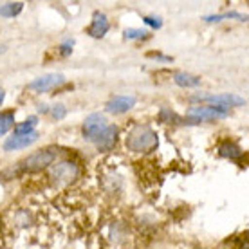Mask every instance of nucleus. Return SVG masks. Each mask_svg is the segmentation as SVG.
<instances>
[{
    "label": "nucleus",
    "instance_id": "13",
    "mask_svg": "<svg viewBox=\"0 0 249 249\" xmlns=\"http://www.w3.org/2000/svg\"><path fill=\"white\" fill-rule=\"evenodd\" d=\"M218 154L222 157H230V159H237V157L242 156V150L238 148L235 143H230V141H226L218 146Z\"/></svg>",
    "mask_w": 249,
    "mask_h": 249
},
{
    "label": "nucleus",
    "instance_id": "22",
    "mask_svg": "<svg viewBox=\"0 0 249 249\" xmlns=\"http://www.w3.org/2000/svg\"><path fill=\"white\" fill-rule=\"evenodd\" d=\"M4 96H6V94H4V90L0 89V105H2V101H4Z\"/></svg>",
    "mask_w": 249,
    "mask_h": 249
},
{
    "label": "nucleus",
    "instance_id": "4",
    "mask_svg": "<svg viewBox=\"0 0 249 249\" xmlns=\"http://www.w3.org/2000/svg\"><path fill=\"white\" fill-rule=\"evenodd\" d=\"M56 159V150L53 148H47V150H42V152H36V154H33L22 162V168L27 170V172H36V170H42L45 166H49L51 162Z\"/></svg>",
    "mask_w": 249,
    "mask_h": 249
},
{
    "label": "nucleus",
    "instance_id": "12",
    "mask_svg": "<svg viewBox=\"0 0 249 249\" xmlns=\"http://www.w3.org/2000/svg\"><path fill=\"white\" fill-rule=\"evenodd\" d=\"M174 81L179 85V87H184V89H192V87H197L200 83V78L199 76H193V74H188V72H175L174 74Z\"/></svg>",
    "mask_w": 249,
    "mask_h": 249
},
{
    "label": "nucleus",
    "instance_id": "1",
    "mask_svg": "<svg viewBox=\"0 0 249 249\" xmlns=\"http://www.w3.org/2000/svg\"><path fill=\"white\" fill-rule=\"evenodd\" d=\"M159 139L157 134L148 124H136L126 136V146L132 152H152L157 148Z\"/></svg>",
    "mask_w": 249,
    "mask_h": 249
},
{
    "label": "nucleus",
    "instance_id": "18",
    "mask_svg": "<svg viewBox=\"0 0 249 249\" xmlns=\"http://www.w3.org/2000/svg\"><path fill=\"white\" fill-rule=\"evenodd\" d=\"M123 35L126 40H139V38H146L148 33L143 31V29H134V27H130V29H124Z\"/></svg>",
    "mask_w": 249,
    "mask_h": 249
},
{
    "label": "nucleus",
    "instance_id": "11",
    "mask_svg": "<svg viewBox=\"0 0 249 249\" xmlns=\"http://www.w3.org/2000/svg\"><path fill=\"white\" fill-rule=\"evenodd\" d=\"M108 31V20L103 13H94L92 24L87 27V35H90L92 38H101L105 36Z\"/></svg>",
    "mask_w": 249,
    "mask_h": 249
},
{
    "label": "nucleus",
    "instance_id": "9",
    "mask_svg": "<svg viewBox=\"0 0 249 249\" xmlns=\"http://www.w3.org/2000/svg\"><path fill=\"white\" fill-rule=\"evenodd\" d=\"M116 141H118V126H114V124H108L105 130H103L100 136L96 137V141H94V143H96L98 150H101V152H108V150L114 148Z\"/></svg>",
    "mask_w": 249,
    "mask_h": 249
},
{
    "label": "nucleus",
    "instance_id": "8",
    "mask_svg": "<svg viewBox=\"0 0 249 249\" xmlns=\"http://www.w3.org/2000/svg\"><path fill=\"white\" fill-rule=\"evenodd\" d=\"M38 141V132H31V134H25V136H11L4 143V150L6 152H13V150H22L31 146L33 143Z\"/></svg>",
    "mask_w": 249,
    "mask_h": 249
},
{
    "label": "nucleus",
    "instance_id": "6",
    "mask_svg": "<svg viewBox=\"0 0 249 249\" xmlns=\"http://www.w3.org/2000/svg\"><path fill=\"white\" fill-rule=\"evenodd\" d=\"M65 78L62 74H56V72H51V74H44L36 78V80H33L27 89L33 90V92H47V90H53V89H56L58 85H62Z\"/></svg>",
    "mask_w": 249,
    "mask_h": 249
},
{
    "label": "nucleus",
    "instance_id": "7",
    "mask_svg": "<svg viewBox=\"0 0 249 249\" xmlns=\"http://www.w3.org/2000/svg\"><path fill=\"white\" fill-rule=\"evenodd\" d=\"M78 174H80V168L76 166L74 162H60V164H56L54 168H53V177L56 179L60 184H69V182H72L78 177Z\"/></svg>",
    "mask_w": 249,
    "mask_h": 249
},
{
    "label": "nucleus",
    "instance_id": "16",
    "mask_svg": "<svg viewBox=\"0 0 249 249\" xmlns=\"http://www.w3.org/2000/svg\"><path fill=\"white\" fill-rule=\"evenodd\" d=\"M15 124V114L11 110L0 114V136H4L11 130V126Z\"/></svg>",
    "mask_w": 249,
    "mask_h": 249
},
{
    "label": "nucleus",
    "instance_id": "20",
    "mask_svg": "<svg viewBox=\"0 0 249 249\" xmlns=\"http://www.w3.org/2000/svg\"><path fill=\"white\" fill-rule=\"evenodd\" d=\"M143 22L146 25H150V27H154V29H159V27L162 25L161 18H156V17H144Z\"/></svg>",
    "mask_w": 249,
    "mask_h": 249
},
{
    "label": "nucleus",
    "instance_id": "19",
    "mask_svg": "<svg viewBox=\"0 0 249 249\" xmlns=\"http://www.w3.org/2000/svg\"><path fill=\"white\" fill-rule=\"evenodd\" d=\"M65 114H67V108L63 105H54L53 107V110H51V116L54 119H63L65 118Z\"/></svg>",
    "mask_w": 249,
    "mask_h": 249
},
{
    "label": "nucleus",
    "instance_id": "15",
    "mask_svg": "<svg viewBox=\"0 0 249 249\" xmlns=\"http://www.w3.org/2000/svg\"><path fill=\"white\" fill-rule=\"evenodd\" d=\"M36 123H38L36 116L27 118L22 124H17V128H15V136H25V134H31V132H35V126H36Z\"/></svg>",
    "mask_w": 249,
    "mask_h": 249
},
{
    "label": "nucleus",
    "instance_id": "2",
    "mask_svg": "<svg viewBox=\"0 0 249 249\" xmlns=\"http://www.w3.org/2000/svg\"><path fill=\"white\" fill-rule=\"evenodd\" d=\"M228 108L222 107H192L188 110V118L193 123L199 121H212V119H224L228 118Z\"/></svg>",
    "mask_w": 249,
    "mask_h": 249
},
{
    "label": "nucleus",
    "instance_id": "5",
    "mask_svg": "<svg viewBox=\"0 0 249 249\" xmlns=\"http://www.w3.org/2000/svg\"><path fill=\"white\" fill-rule=\"evenodd\" d=\"M107 126H108V123H107V118L103 114L100 112L90 114V116H87L85 123H83V128H81L83 130V137L87 141H96V137L100 136Z\"/></svg>",
    "mask_w": 249,
    "mask_h": 249
},
{
    "label": "nucleus",
    "instance_id": "17",
    "mask_svg": "<svg viewBox=\"0 0 249 249\" xmlns=\"http://www.w3.org/2000/svg\"><path fill=\"white\" fill-rule=\"evenodd\" d=\"M224 18H237V20H242L246 22L248 17L246 15H240V13H224V15H215V17H206V22H220V20Z\"/></svg>",
    "mask_w": 249,
    "mask_h": 249
},
{
    "label": "nucleus",
    "instance_id": "14",
    "mask_svg": "<svg viewBox=\"0 0 249 249\" xmlns=\"http://www.w3.org/2000/svg\"><path fill=\"white\" fill-rule=\"evenodd\" d=\"M22 7H24L22 2H7V4H2V6H0V17H4V18L17 17V15L22 11Z\"/></svg>",
    "mask_w": 249,
    "mask_h": 249
},
{
    "label": "nucleus",
    "instance_id": "21",
    "mask_svg": "<svg viewBox=\"0 0 249 249\" xmlns=\"http://www.w3.org/2000/svg\"><path fill=\"white\" fill-rule=\"evenodd\" d=\"M69 47H72V42H67V44H63L62 45V53L63 54H67V53H71V49Z\"/></svg>",
    "mask_w": 249,
    "mask_h": 249
},
{
    "label": "nucleus",
    "instance_id": "10",
    "mask_svg": "<svg viewBox=\"0 0 249 249\" xmlns=\"http://www.w3.org/2000/svg\"><path fill=\"white\" fill-rule=\"evenodd\" d=\"M136 105V98L134 96H116L114 100H110L107 103V112L112 114H123L128 112L132 107Z\"/></svg>",
    "mask_w": 249,
    "mask_h": 249
},
{
    "label": "nucleus",
    "instance_id": "3",
    "mask_svg": "<svg viewBox=\"0 0 249 249\" xmlns=\"http://www.w3.org/2000/svg\"><path fill=\"white\" fill-rule=\"evenodd\" d=\"M192 100L195 101H208L212 103V107H222V108H228V107H240L246 103L244 98L240 96H235V94H199V96H193Z\"/></svg>",
    "mask_w": 249,
    "mask_h": 249
}]
</instances>
